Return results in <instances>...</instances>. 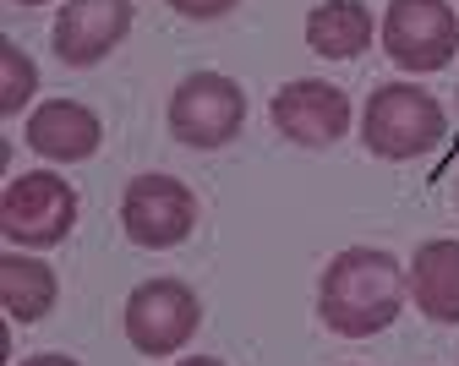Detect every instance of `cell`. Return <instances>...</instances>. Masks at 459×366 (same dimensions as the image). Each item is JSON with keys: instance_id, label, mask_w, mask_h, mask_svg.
<instances>
[{"instance_id": "12", "label": "cell", "mask_w": 459, "mask_h": 366, "mask_svg": "<svg viewBox=\"0 0 459 366\" xmlns=\"http://www.w3.org/2000/svg\"><path fill=\"white\" fill-rule=\"evenodd\" d=\"M372 33H377V22L367 12V0H323V6H312V17H307V44L323 60L367 55Z\"/></svg>"}, {"instance_id": "5", "label": "cell", "mask_w": 459, "mask_h": 366, "mask_svg": "<svg viewBox=\"0 0 459 366\" xmlns=\"http://www.w3.org/2000/svg\"><path fill=\"white\" fill-rule=\"evenodd\" d=\"M383 49L405 72H443L459 55V17L448 12V0H388Z\"/></svg>"}, {"instance_id": "6", "label": "cell", "mask_w": 459, "mask_h": 366, "mask_svg": "<svg viewBox=\"0 0 459 366\" xmlns=\"http://www.w3.org/2000/svg\"><path fill=\"white\" fill-rule=\"evenodd\" d=\"M203 323V301L181 279H148L126 295V339L143 355H176Z\"/></svg>"}, {"instance_id": "14", "label": "cell", "mask_w": 459, "mask_h": 366, "mask_svg": "<svg viewBox=\"0 0 459 366\" xmlns=\"http://www.w3.org/2000/svg\"><path fill=\"white\" fill-rule=\"evenodd\" d=\"M0 72H6V88H0V115H17L33 99V88H39V72H33V60L17 44H0Z\"/></svg>"}, {"instance_id": "2", "label": "cell", "mask_w": 459, "mask_h": 366, "mask_svg": "<svg viewBox=\"0 0 459 366\" xmlns=\"http://www.w3.org/2000/svg\"><path fill=\"white\" fill-rule=\"evenodd\" d=\"M448 132V115L443 104L416 88V83H383L372 88L367 99V115H361V143L377 153V159H421L443 143Z\"/></svg>"}, {"instance_id": "11", "label": "cell", "mask_w": 459, "mask_h": 366, "mask_svg": "<svg viewBox=\"0 0 459 366\" xmlns=\"http://www.w3.org/2000/svg\"><path fill=\"white\" fill-rule=\"evenodd\" d=\"M411 301L432 323H459V240H427V247H416Z\"/></svg>"}, {"instance_id": "10", "label": "cell", "mask_w": 459, "mask_h": 366, "mask_svg": "<svg viewBox=\"0 0 459 366\" xmlns=\"http://www.w3.org/2000/svg\"><path fill=\"white\" fill-rule=\"evenodd\" d=\"M99 137H104L99 115L88 104H72V99H49V104H39L28 115V148L44 153V159H55V164H82V159H93L99 153Z\"/></svg>"}, {"instance_id": "16", "label": "cell", "mask_w": 459, "mask_h": 366, "mask_svg": "<svg viewBox=\"0 0 459 366\" xmlns=\"http://www.w3.org/2000/svg\"><path fill=\"white\" fill-rule=\"evenodd\" d=\"M17 366H77L72 355H28V361H17Z\"/></svg>"}, {"instance_id": "15", "label": "cell", "mask_w": 459, "mask_h": 366, "mask_svg": "<svg viewBox=\"0 0 459 366\" xmlns=\"http://www.w3.org/2000/svg\"><path fill=\"white\" fill-rule=\"evenodd\" d=\"M181 17H197V22H208V17H224V12H236V0H169Z\"/></svg>"}, {"instance_id": "18", "label": "cell", "mask_w": 459, "mask_h": 366, "mask_svg": "<svg viewBox=\"0 0 459 366\" xmlns=\"http://www.w3.org/2000/svg\"><path fill=\"white\" fill-rule=\"evenodd\" d=\"M17 6H44V0H17Z\"/></svg>"}, {"instance_id": "9", "label": "cell", "mask_w": 459, "mask_h": 366, "mask_svg": "<svg viewBox=\"0 0 459 366\" xmlns=\"http://www.w3.org/2000/svg\"><path fill=\"white\" fill-rule=\"evenodd\" d=\"M132 0H66L55 17V55L66 66H99L132 33Z\"/></svg>"}, {"instance_id": "1", "label": "cell", "mask_w": 459, "mask_h": 366, "mask_svg": "<svg viewBox=\"0 0 459 366\" xmlns=\"http://www.w3.org/2000/svg\"><path fill=\"white\" fill-rule=\"evenodd\" d=\"M405 290H411V274L399 268L388 252L377 247H351L339 252L328 268H323V284H317V318L344 334V339H372L383 334L399 307H405Z\"/></svg>"}, {"instance_id": "17", "label": "cell", "mask_w": 459, "mask_h": 366, "mask_svg": "<svg viewBox=\"0 0 459 366\" xmlns=\"http://www.w3.org/2000/svg\"><path fill=\"white\" fill-rule=\"evenodd\" d=\"M176 366H224V361H213V355H192V361H176Z\"/></svg>"}, {"instance_id": "8", "label": "cell", "mask_w": 459, "mask_h": 366, "mask_svg": "<svg viewBox=\"0 0 459 366\" xmlns=\"http://www.w3.org/2000/svg\"><path fill=\"white\" fill-rule=\"evenodd\" d=\"M273 126L301 143V148H328L351 132V99H344L333 83H317V77H301V83H284L268 104Z\"/></svg>"}, {"instance_id": "7", "label": "cell", "mask_w": 459, "mask_h": 366, "mask_svg": "<svg viewBox=\"0 0 459 366\" xmlns=\"http://www.w3.org/2000/svg\"><path fill=\"white\" fill-rule=\"evenodd\" d=\"M121 224H126V235L137 247L169 252L197 230V197L176 175H137L126 187V197H121Z\"/></svg>"}, {"instance_id": "3", "label": "cell", "mask_w": 459, "mask_h": 366, "mask_svg": "<svg viewBox=\"0 0 459 366\" xmlns=\"http://www.w3.org/2000/svg\"><path fill=\"white\" fill-rule=\"evenodd\" d=\"M77 224V192L72 180L49 175V170H28L17 175L6 197H0V235L12 247H61Z\"/></svg>"}, {"instance_id": "13", "label": "cell", "mask_w": 459, "mask_h": 366, "mask_svg": "<svg viewBox=\"0 0 459 366\" xmlns=\"http://www.w3.org/2000/svg\"><path fill=\"white\" fill-rule=\"evenodd\" d=\"M55 295H61V284H55V274L33 257H0V301H6V312L12 323H39L49 307H55Z\"/></svg>"}, {"instance_id": "4", "label": "cell", "mask_w": 459, "mask_h": 366, "mask_svg": "<svg viewBox=\"0 0 459 366\" xmlns=\"http://www.w3.org/2000/svg\"><path fill=\"white\" fill-rule=\"evenodd\" d=\"M247 126V93L236 77L219 72H192L169 93V132L186 148H224Z\"/></svg>"}]
</instances>
